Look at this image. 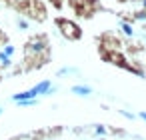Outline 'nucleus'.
Returning a JSON list of instances; mask_svg holds the SVG:
<instances>
[{
  "mask_svg": "<svg viewBox=\"0 0 146 140\" xmlns=\"http://www.w3.org/2000/svg\"><path fill=\"white\" fill-rule=\"evenodd\" d=\"M54 24H56V28L60 30V34H62L66 40L76 42V40H80V38H82V28H80L74 20H68V18L56 16V18H54Z\"/></svg>",
  "mask_w": 146,
  "mask_h": 140,
  "instance_id": "nucleus-1",
  "label": "nucleus"
},
{
  "mask_svg": "<svg viewBox=\"0 0 146 140\" xmlns=\"http://www.w3.org/2000/svg\"><path fill=\"white\" fill-rule=\"evenodd\" d=\"M46 50H50V48H48V38L44 34L34 36V38H30L24 44V52L26 54H40V52H46Z\"/></svg>",
  "mask_w": 146,
  "mask_h": 140,
  "instance_id": "nucleus-2",
  "label": "nucleus"
},
{
  "mask_svg": "<svg viewBox=\"0 0 146 140\" xmlns=\"http://www.w3.org/2000/svg\"><path fill=\"white\" fill-rule=\"evenodd\" d=\"M28 20H36V22H44L48 18V10L42 0H30V10H28Z\"/></svg>",
  "mask_w": 146,
  "mask_h": 140,
  "instance_id": "nucleus-3",
  "label": "nucleus"
},
{
  "mask_svg": "<svg viewBox=\"0 0 146 140\" xmlns=\"http://www.w3.org/2000/svg\"><path fill=\"white\" fill-rule=\"evenodd\" d=\"M30 96L32 98H38V96H50L52 92H56V86L52 84V80H40L38 84H34L32 88H28Z\"/></svg>",
  "mask_w": 146,
  "mask_h": 140,
  "instance_id": "nucleus-4",
  "label": "nucleus"
},
{
  "mask_svg": "<svg viewBox=\"0 0 146 140\" xmlns=\"http://www.w3.org/2000/svg\"><path fill=\"white\" fill-rule=\"evenodd\" d=\"M70 92L76 94V96H84V98H88V96L92 94V88L86 86V84H74V86L70 88Z\"/></svg>",
  "mask_w": 146,
  "mask_h": 140,
  "instance_id": "nucleus-5",
  "label": "nucleus"
},
{
  "mask_svg": "<svg viewBox=\"0 0 146 140\" xmlns=\"http://www.w3.org/2000/svg\"><path fill=\"white\" fill-rule=\"evenodd\" d=\"M120 30H122V34H124L126 38H134V34H136V30H134L132 22H126V20H122V22H120Z\"/></svg>",
  "mask_w": 146,
  "mask_h": 140,
  "instance_id": "nucleus-6",
  "label": "nucleus"
},
{
  "mask_svg": "<svg viewBox=\"0 0 146 140\" xmlns=\"http://www.w3.org/2000/svg\"><path fill=\"white\" fill-rule=\"evenodd\" d=\"M16 28H18V30H30V20H28L26 16L16 18Z\"/></svg>",
  "mask_w": 146,
  "mask_h": 140,
  "instance_id": "nucleus-7",
  "label": "nucleus"
},
{
  "mask_svg": "<svg viewBox=\"0 0 146 140\" xmlns=\"http://www.w3.org/2000/svg\"><path fill=\"white\" fill-rule=\"evenodd\" d=\"M14 52H16V46H14V44H4V48L0 50V54H4V56H8V58H12Z\"/></svg>",
  "mask_w": 146,
  "mask_h": 140,
  "instance_id": "nucleus-8",
  "label": "nucleus"
},
{
  "mask_svg": "<svg viewBox=\"0 0 146 140\" xmlns=\"http://www.w3.org/2000/svg\"><path fill=\"white\" fill-rule=\"evenodd\" d=\"M10 66H12V58L4 56V54H0V68H2V70H8Z\"/></svg>",
  "mask_w": 146,
  "mask_h": 140,
  "instance_id": "nucleus-9",
  "label": "nucleus"
},
{
  "mask_svg": "<svg viewBox=\"0 0 146 140\" xmlns=\"http://www.w3.org/2000/svg\"><path fill=\"white\" fill-rule=\"evenodd\" d=\"M20 108H28V106H36L38 104V98H28V100H20V102H16Z\"/></svg>",
  "mask_w": 146,
  "mask_h": 140,
  "instance_id": "nucleus-10",
  "label": "nucleus"
},
{
  "mask_svg": "<svg viewBox=\"0 0 146 140\" xmlns=\"http://www.w3.org/2000/svg\"><path fill=\"white\" fill-rule=\"evenodd\" d=\"M94 134L100 136V138H104V136L108 134V128H106L104 124H96V126H94Z\"/></svg>",
  "mask_w": 146,
  "mask_h": 140,
  "instance_id": "nucleus-11",
  "label": "nucleus"
},
{
  "mask_svg": "<svg viewBox=\"0 0 146 140\" xmlns=\"http://www.w3.org/2000/svg\"><path fill=\"white\" fill-rule=\"evenodd\" d=\"M132 20L146 22V10H144V8H142V10H136V12H134V16H132Z\"/></svg>",
  "mask_w": 146,
  "mask_h": 140,
  "instance_id": "nucleus-12",
  "label": "nucleus"
},
{
  "mask_svg": "<svg viewBox=\"0 0 146 140\" xmlns=\"http://www.w3.org/2000/svg\"><path fill=\"white\" fill-rule=\"evenodd\" d=\"M74 72H78V70H76V68H70V66H64V68H60L56 74L62 76V74H74Z\"/></svg>",
  "mask_w": 146,
  "mask_h": 140,
  "instance_id": "nucleus-13",
  "label": "nucleus"
},
{
  "mask_svg": "<svg viewBox=\"0 0 146 140\" xmlns=\"http://www.w3.org/2000/svg\"><path fill=\"white\" fill-rule=\"evenodd\" d=\"M118 114L120 116H124V118H128V120H136V114H132V112H128V110H118Z\"/></svg>",
  "mask_w": 146,
  "mask_h": 140,
  "instance_id": "nucleus-14",
  "label": "nucleus"
},
{
  "mask_svg": "<svg viewBox=\"0 0 146 140\" xmlns=\"http://www.w3.org/2000/svg\"><path fill=\"white\" fill-rule=\"evenodd\" d=\"M48 2H50L56 10H62V6H64V0H48Z\"/></svg>",
  "mask_w": 146,
  "mask_h": 140,
  "instance_id": "nucleus-15",
  "label": "nucleus"
},
{
  "mask_svg": "<svg viewBox=\"0 0 146 140\" xmlns=\"http://www.w3.org/2000/svg\"><path fill=\"white\" fill-rule=\"evenodd\" d=\"M138 118H140V120H144V122H146V112H144V110H140V112H138Z\"/></svg>",
  "mask_w": 146,
  "mask_h": 140,
  "instance_id": "nucleus-16",
  "label": "nucleus"
},
{
  "mask_svg": "<svg viewBox=\"0 0 146 140\" xmlns=\"http://www.w3.org/2000/svg\"><path fill=\"white\" fill-rule=\"evenodd\" d=\"M142 8H144V10H146V0H142Z\"/></svg>",
  "mask_w": 146,
  "mask_h": 140,
  "instance_id": "nucleus-17",
  "label": "nucleus"
},
{
  "mask_svg": "<svg viewBox=\"0 0 146 140\" xmlns=\"http://www.w3.org/2000/svg\"><path fill=\"white\" fill-rule=\"evenodd\" d=\"M2 112H4V108H2V106H0V114H2Z\"/></svg>",
  "mask_w": 146,
  "mask_h": 140,
  "instance_id": "nucleus-18",
  "label": "nucleus"
},
{
  "mask_svg": "<svg viewBox=\"0 0 146 140\" xmlns=\"http://www.w3.org/2000/svg\"><path fill=\"white\" fill-rule=\"evenodd\" d=\"M118 2H128V0H118Z\"/></svg>",
  "mask_w": 146,
  "mask_h": 140,
  "instance_id": "nucleus-19",
  "label": "nucleus"
},
{
  "mask_svg": "<svg viewBox=\"0 0 146 140\" xmlns=\"http://www.w3.org/2000/svg\"><path fill=\"white\" fill-rule=\"evenodd\" d=\"M96 140H104V138H96Z\"/></svg>",
  "mask_w": 146,
  "mask_h": 140,
  "instance_id": "nucleus-20",
  "label": "nucleus"
},
{
  "mask_svg": "<svg viewBox=\"0 0 146 140\" xmlns=\"http://www.w3.org/2000/svg\"><path fill=\"white\" fill-rule=\"evenodd\" d=\"M0 70H2V68H0Z\"/></svg>",
  "mask_w": 146,
  "mask_h": 140,
  "instance_id": "nucleus-21",
  "label": "nucleus"
}]
</instances>
